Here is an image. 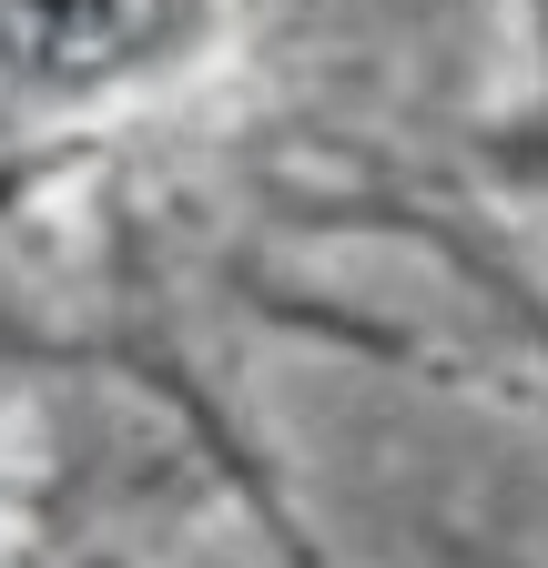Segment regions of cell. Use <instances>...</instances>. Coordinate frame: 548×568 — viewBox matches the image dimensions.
<instances>
[{
    "instance_id": "1",
    "label": "cell",
    "mask_w": 548,
    "mask_h": 568,
    "mask_svg": "<svg viewBox=\"0 0 548 568\" xmlns=\"http://www.w3.org/2000/svg\"><path fill=\"white\" fill-rule=\"evenodd\" d=\"M214 0H0V61L31 92H102L183 61Z\"/></svg>"
}]
</instances>
